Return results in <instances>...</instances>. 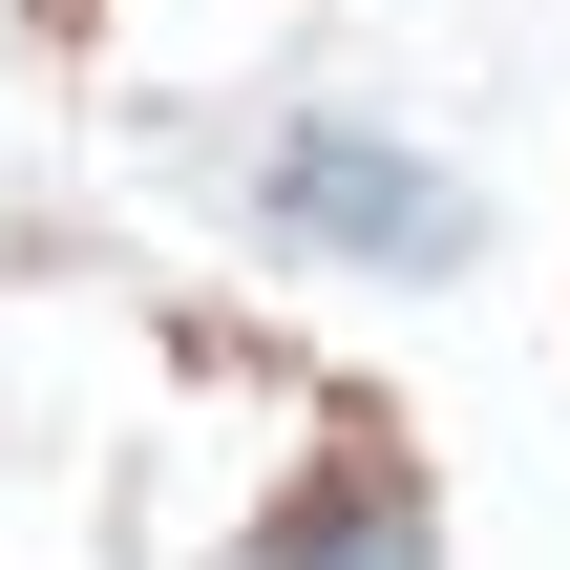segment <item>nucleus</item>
Returning a JSON list of instances; mask_svg holds the SVG:
<instances>
[{
	"label": "nucleus",
	"mask_w": 570,
	"mask_h": 570,
	"mask_svg": "<svg viewBox=\"0 0 570 570\" xmlns=\"http://www.w3.org/2000/svg\"><path fill=\"white\" fill-rule=\"evenodd\" d=\"M275 570H423V508H338L317 550H275Z\"/></svg>",
	"instance_id": "obj_2"
},
{
	"label": "nucleus",
	"mask_w": 570,
	"mask_h": 570,
	"mask_svg": "<svg viewBox=\"0 0 570 570\" xmlns=\"http://www.w3.org/2000/svg\"><path fill=\"white\" fill-rule=\"evenodd\" d=\"M275 233L381 254V275H444V254H465V190H444L423 148H381V127H296V148H275Z\"/></svg>",
	"instance_id": "obj_1"
}]
</instances>
